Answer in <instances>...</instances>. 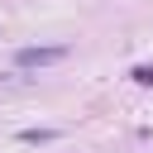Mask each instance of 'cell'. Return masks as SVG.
Masks as SVG:
<instances>
[{
  "label": "cell",
  "mask_w": 153,
  "mask_h": 153,
  "mask_svg": "<svg viewBox=\"0 0 153 153\" xmlns=\"http://www.w3.org/2000/svg\"><path fill=\"white\" fill-rule=\"evenodd\" d=\"M67 57V48H24L14 62L19 67H53V62H62Z\"/></svg>",
  "instance_id": "6da1fadb"
}]
</instances>
